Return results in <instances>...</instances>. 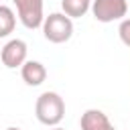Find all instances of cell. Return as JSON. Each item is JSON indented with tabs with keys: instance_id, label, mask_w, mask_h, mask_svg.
Listing matches in <instances>:
<instances>
[{
	"instance_id": "4",
	"label": "cell",
	"mask_w": 130,
	"mask_h": 130,
	"mask_svg": "<svg viewBox=\"0 0 130 130\" xmlns=\"http://www.w3.org/2000/svg\"><path fill=\"white\" fill-rule=\"evenodd\" d=\"M16 6V16L22 22V26L35 30L43 26L45 14H43V0H12Z\"/></svg>"
},
{
	"instance_id": "7",
	"label": "cell",
	"mask_w": 130,
	"mask_h": 130,
	"mask_svg": "<svg viewBox=\"0 0 130 130\" xmlns=\"http://www.w3.org/2000/svg\"><path fill=\"white\" fill-rule=\"evenodd\" d=\"M20 75H22V81L30 87H37L41 85L45 79H47V67L41 63V61H26L22 67H20Z\"/></svg>"
},
{
	"instance_id": "1",
	"label": "cell",
	"mask_w": 130,
	"mask_h": 130,
	"mask_svg": "<svg viewBox=\"0 0 130 130\" xmlns=\"http://www.w3.org/2000/svg\"><path fill=\"white\" fill-rule=\"evenodd\" d=\"M35 116L41 124L53 128L59 126V122L65 116V102L57 91H43L37 98L35 104Z\"/></svg>"
},
{
	"instance_id": "10",
	"label": "cell",
	"mask_w": 130,
	"mask_h": 130,
	"mask_svg": "<svg viewBox=\"0 0 130 130\" xmlns=\"http://www.w3.org/2000/svg\"><path fill=\"white\" fill-rule=\"evenodd\" d=\"M118 35H120V41H122L126 47H130V18H124V20H120Z\"/></svg>"
},
{
	"instance_id": "12",
	"label": "cell",
	"mask_w": 130,
	"mask_h": 130,
	"mask_svg": "<svg viewBox=\"0 0 130 130\" xmlns=\"http://www.w3.org/2000/svg\"><path fill=\"white\" fill-rule=\"evenodd\" d=\"M6 130H20V128H14V126H10V128H6Z\"/></svg>"
},
{
	"instance_id": "8",
	"label": "cell",
	"mask_w": 130,
	"mask_h": 130,
	"mask_svg": "<svg viewBox=\"0 0 130 130\" xmlns=\"http://www.w3.org/2000/svg\"><path fill=\"white\" fill-rule=\"evenodd\" d=\"M61 10L71 20L81 18L91 10V0H61Z\"/></svg>"
},
{
	"instance_id": "9",
	"label": "cell",
	"mask_w": 130,
	"mask_h": 130,
	"mask_svg": "<svg viewBox=\"0 0 130 130\" xmlns=\"http://www.w3.org/2000/svg\"><path fill=\"white\" fill-rule=\"evenodd\" d=\"M16 26V14L10 6L0 4V39L8 37Z\"/></svg>"
},
{
	"instance_id": "3",
	"label": "cell",
	"mask_w": 130,
	"mask_h": 130,
	"mask_svg": "<svg viewBox=\"0 0 130 130\" xmlns=\"http://www.w3.org/2000/svg\"><path fill=\"white\" fill-rule=\"evenodd\" d=\"M128 12L126 0H91V14L98 22L124 20Z\"/></svg>"
},
{
	"instance_id": "5",
	"label": "cell",
	"mask_w": 130,
	"mask_h": 130,
	"mask_svg": "<svg viewBox=\"0 0 130 130\" xmlns=\"http://www.w3.org/2000/svg\"><path fill=\"white\" fill-rule=\"evenodd\" d=\"M26 53H28V47L22 39H10L2 51H0V59L4 63V67L8 69H16V67H22L26 63Z\"/></svg>"
},
{
	"instance_id": "11",
	"label": "cell",
	"mask_w": 130,
	"mask_h": 130,
	"mask_svg": "<svg viewBox=\"0 0 130 130\" xmlns=\"http://www.w3.org/2000/svg\"><path fill=\"white\" fill-rule=\"evenodd\" d=\"M49 130H65V128H61V126H53V128H49Z\"/></svg>"
},
{
	"instance_id": "2",
	"label": "cell",
	"mask_w": 130,
	"mask_h": 130,
	"mask_svg": "<svg viewBox=\"0 0 130 130\" xmlns=\"http://www.w3.org/2000/svg\"><path fill=\"white\" fill-rule=\"evenodd\" d=\"M43 35L49 43L61 45L73 37V20L63 12H51L43 20Z\"/></svg>"
},
{
	"instance_id": "6",
	"label": "cell",
	"mask_w": 130,
	"mask_h": 130,
	"mask_svg": "<svg viewBox=\"0 0 130 130\" xmlns=\"http://www.w3.org/2000/svg\"><path fill=\"white\" fill-rule=\"evenodd\" d=\"M79 126H81V130H116V126L110 122V118L102 110H95V108H89L81 114Z\"/></svg>"
}]
</instances>
